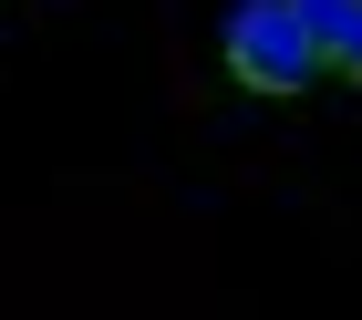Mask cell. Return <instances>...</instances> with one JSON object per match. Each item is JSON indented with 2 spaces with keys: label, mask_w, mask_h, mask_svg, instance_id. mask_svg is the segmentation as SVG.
<instances>
[{
  "label": "cell",
  "mask_w": 362,
  "mask_h": 320,
  "mask_svg": "<svg viewBox=\"0 0 362 320\" xmlns=\"http://www.w3.org/2000/svg\"><path fill=\"white\" fill-rule=\"evenodd\" d=\"M290 11H300V31H310V52H321V73L362 83V0H290Z\"/></svg>",
  "instance_id": "2"
},
{
  "label": "cell",
  "mask_w": 362,
  "mask_h": 320,
  "mask_svg": "<svg viewBox=\"0 0 362 320\" xmlns=\"http://www.w3.org/2000/svg\"><path fill=\"white\" fill-rule=\"evenodd\" d=\"M218 52H228V83L238 93H310L321 83V52H310V31H300L290 0H238Z\"/></svg>",
  "instance_id": "1"
}]
</instances>
